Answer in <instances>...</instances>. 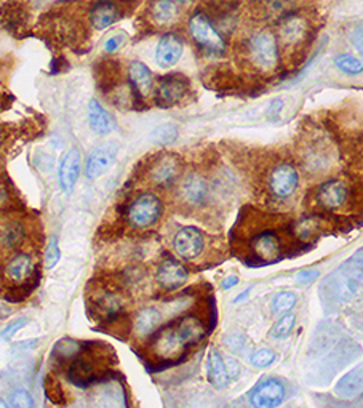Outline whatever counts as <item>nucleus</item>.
<instances>
[{"label":"nucleus","mask_w":363,"mask_h":408,"mask_svg":"<svg viewBox=\"0 0 363 408\" xmlns=\"http://www.w3.org/2000/svg\"><path fill=\"white\" fill-rule=\"evenodd\" d=\"M115 160V148L113 144H104L93 149L90 155H88L85 173L90 180H97V178L106 175L111 170Z\"/></svg>","instance_id":"obj_12"},{"label":"nucleus","mask_w":363,"mask_h":408,"mask_svg":"<svg viewBox=\"0 0 363 408\" xmlns=\"http://www.w3.org/2000/svg\"><path fill=\"white\" fill-rule=\"evenodd\" d=\"M189 32L200 47L208 50L211 53H222L226 48V42L218 32L215 24L204 12H197L189 20Z\"/></svg>","instance_id":"obj_3"},{"label":"nucleus","mask_w":363,"mask_h":408,"mask_svg":"<svg viewBox=\"0 0 363 408\" xmlns=\"http://www.w3.org/2000/svg\"><path fill=\"white\" fill-rule=\"evenodd\" d=\"M175 2H178V3H183V5H186V3H191L192 0H175Z\"/></svg>","instance_id":"obj_48"},{"label":"nucleus","mask_w":363,"mask_h":408,"mask_svg":"<svg viewBox=\"0 0 363 408\" xmlns=\"http://www.w3.org/2000/svg\"><path fill=\"white\" fill-rule=\"evenodd\" d=\"M61 260V250L58 245L57 237H52L48 242V247L45 251V267L47 269H53Z\"/></svg>","instance_id":"obj_35"},{"label":"nucleus","mask_w":363,"mask_h":408,"mask_svg":"<svg viewBox=\"0 0 363 408\" xmlns=\"http://www.w3.org/2000/svg\"><path fill=\"white\" fill-rule=\"evenodd\" d=\"M294 325H296V316L290 314V312H285V314L272 325L271 332H269L271 338H273V339H285L290 333L293 332Z\"/></svg>","instance_id":"obj_30"},{"label":"nucleus","mask_w":363,"mask_h":408,"mask_svg":"<svg viewBox=\"0 0 363 408\" xmlns=\"http://www.w3.org/2000/svg\"><path fill=\"white\" fill-rule=\"evenodd\" d=\"M299 184V175L293 165L280 164L272 170L269 186L272 194L278 199H288L296 192Z\"/></svg>","instance_id":"obj_8"},{"label":"nucleus","mask_w":363,"mask_h":408,"mask_svg":"<svg viewBox=\"0 0 363 408\" xmlns=\"http://www.w3.org/2000/svg\"><path fill=\"white\" fill-rule=\"evenodd\" d=\"M69 381L77 388H88L97 379V368L87 357H79L71 363L68 370Z\"/></svg>","instance_id":"obj_19"},{"label":"nucleus","mask_w":363,"mask_h":408,"mask_svg":"<svg viewBox=\"0 0 363 408\" xmlns=\"http://www.w3.org/2000/svg\"><path fill=\"white\" fill-rule=\"evenodd\" d=\"M117 18H119V10H117V5L111 2V0H101V2H98L93 7L90 15L92 26L99 31L114 24Z\"/></svg>","instance_id":"obj_21"},{"label":"nucleus","mask_w":363,"mask_h":408,"mask_svg":"<svg viewBox=\"0 0 363 408\" xmlns=\"http://www.w3.org/2000/svg\"><path fill=\"white\" fill-rule=\"evenodd\" d=\"M181 171V162L176 155H164L157 160V164L150 170V180H152L157 186H170L171 183L180 175Z\"/></svg>","instance_id":"obj_14"},{"label":"nucleus","mask_w":363,"mask_h":408,"mask_svg":"<svg viewBox=\"0 0 363 408\" xmlns=\"http://www.w3.org/2000/svg\"><path fill=\"white\" fill-rule=\"evenodd\" d=\"M363 389V365L357 367L350 373L341 379L336 386V391L343 395H355Z\"/></svg>","instance_id":"obj_28"},{"label":"nucleus","mask_w":363,"mask_h":408,"mask_svg":"<svg viewBox=\"0 0 363 408\" xmlns=\"http://www.w3.org/2000/svg\"><path fill=\"white\" fill-rule=\"evenodd\" d=\"M350 42H352V45H354L357 50H360V52H363V26L357 27V29L352 32Z\"/></svg>","instance_id":"obj_42"},{"label":"nucleus","mask_w":363,"mask_h":408,"mask_svg":"<svg viewBox=\"0 0 363 408\" xmlns=\"http://www.w3.org/2000/svg\"><path fill=\"white\" fill-rule=\"evenodd\" d=\"M189 272L176 260H165L157 269V282L162 288L176 290L187 282Z\"/></svg>","instance_id":"obj_13"},{"label":"nucleus","mask_w":363,"mask_h":408,"mask_svg":"<svg viewBox=\"0 0 363 408\" xmlns=\"http://www.w3.org/2000/svg\"><path fill=\"white\" fill-rule=\"evenodd\" d=\"M32 271H34V265H32L31 256L24 253H20L13 256L5 266V276L13 282H24L31 277Z\"/></svg>","instance_id":"obj_24"},{"label":"nucleus","mask_w":363,"mask_h":408,"mask_svg":"<svg viewBox=\"0 0 363 408\" xmlns=\"http://www.w3.org/2000/svg\"><path fill=\"white\" fill-rule=\"evenodd\" d=\"M80 165H82L80 150L77 148H71L68 153L64 154V157L59 164L58 181H59L61 191L66 192V194L72 192V189H74L77 180H79Z\"/></svg>","instance_id":"obj_10"},{"label":"nucleus","mask_w":363,"mask_h":408,"mask_svg":"<svg viewBox=\"0 0 363 408\" xmlns=\"http://www.w3.org/2000/svg\"><path fill=\"white\" fill-rule=\"evenodd\" d=\"M306 34V23L301 16H287L280 23V38L285 45L293 47L303 41Z\"/></svg>","instance_id":"obj_23"},{"label":"nucleus","mask_w":363,"mask_h":408,"mask_svg":"<svg viewBox=\"0 0 363 408\" xmlns=\"http://www.w3.org/2000/svg\"><path fill=\"white\" fill-rule=\"evenodd\" d=\"M349 197V188L343 180H328L315 192L317 204L325 210H338Z\"/></svg>","instance_id":"obj_9"},{"label":"nucleus","mask_w":363,"mask_h":408,"mask_svg":"<svg viewBox=\"0 0 363 408\" xmlns=\"http://www.w3.org/2000/svg\"><path fill=\"white\" fill-rule=\"evenodd\" d=\"M285 400V386L276 378L262 379L250 393V402L258 408H276Z\"/></svg>","instance_id":"obj_6"},{"label":"nucleus","mask_w":363,"mask_h":408,"mask_svg":"<svg viewBox=\"0 0 363 408\" xmlns=\"http://www.w3.org/2000/svg\"><path fill=\"white\" fill-rule=\"evenodd\" d=\"M251 293V287H248L247 290H243L242 293H240V296H237L236 300H234V304H239V303H242V301H245L248 298V295Z\"/></svg>","instance_id":"obj_47"},{"label":"nucleus","mask_w":363,"mask_h":408,"mask_svg":"<svg viewBox=\"0 0 363 408\" xmlns=\"http://www.w3.org/2000/svg\"><path fill=\"white\" fill-rule=\"evenodd\" d=\"M24 8L20 3H5L0 8V23L8 29L21 27V24L24 23Z\"/></svg>","instance_id":"obj_29"},{"label":"nucleus","mask_w":363,"mask_h":408,"mask_svg":"<svg viewBox=\"0 0 363 408\" xmlns=\"http://www.w3.org/2000/svg\"><path fill=\"white\" fill-rule=\"evenodd\" d=\"M93 309L98 312L99 317L106 318V321H113V318L119 316V312L122 311V303L115 295L104 293L99 296V298L94 300Z\"/></svg>","instance_id":"obj_26"},{"label":"nucleus","mask_w":363,"mask_h":408,"mask_svg":"<svg viewBox=\"0 0 363 408\" xmlns=\"http://www.w3.org/2000/svg\"><path fill=\"white\" fill-rule=\"evenodd\" d=\"M237 283H239V277L237 276H229V277L225 279V281H222L221 287L225 290H231L232 287H236Z\"/></svg>","instance_id":"obj_45"},{"label":"nucleus","mask_w":363,"mask_h":408,"mask_svg":"<svg viewBox=\"0 0 363 408\" xmlns=\"http://www.w3.org/2000/svg\"><path fill=\"white\" fill-rule=\"evenodd\" d=\"M320 276L318 269H301L294 274V281L298 283H311L314 282Z\"/></svg>","instance_id":"obj_39"},{"label":"nucleus","mask_w":363,"mask_h":408,"mask_svg":"<svg viewBox=\"0 0 363 408\" xmlns=\"http://www.w3.org/2000/svg\"><path fill=\"white\" fill-rule=\"evenodd\" d=\"M162 323V314L155 307H144L143 311L138 312L135 321V330L139 337H149Z\"/></svg>","instance_id":"obj_25"},{"label":"nucleus","mask_w":363,"mask_h":408,"mask_svg":"<svg viewBox=\"0 0 363 408\" xmlns=\"http://www.w3.org/2000/svg\"><path fill=\"white\" fill-rule=\"evenodd\" d=\"M178 138V128L173 124H164L155 127L150 133V139L157 144H170Z\"/></svg>","instance_id":"obj_32"},{"label":"nucleus","mask_w":363,"mask_h":408,"mask_svg":"<svg viewBox=\"0 0 363 408\" xmlns=\"http://www.w3.org/2000/svg\"><path fill=\"white\" fill-rule=\"evenodd\" d=\"M363 287V248L332 272L323 283L327 296L336 303H348Z\"/></svg>","instance_id":"obj_1"},{"label":"nucleus","mask_w":363,"mask_h":408,"mask_svg":"<svg viewBox=\"0 0 363 408\" xmlns=\"http://www.w3.org/2000/svg\"><path fill=\"white\" fill-rule=\"evenodd\" d=\"M227 346L232 352H237V354H245V349L248 348V343H247V339H245V337L236 333V335H231V337L227 338Z\"/></svg>","instance_id":"obj_37"},{"label":"nucleus","mask_w":363,"mask_h":408,"mask_svg":"<svg viewBox=\"0 0 363 408\" xmlns=\"http://www.w3.org/2000/svg\"><path fill=\"white\" fill-rule=\"evenodd\" d=\"M162 206L160 199L152 192H144L133 200L128 209V223L135 229H148L160 220Z\"/></svg>","instance_id":"obj_2"},{"label":"nucleus","mask_w":363,"mask_h":408,"mask_svg":"<svg viewBox=\"0 0 363 408\" xmlns=\"http://www.w3.org/2000/svg\"><path fill=\"white\" fill-rule=\"evenodd\" d=\"M173 328H175L178 338L181 339V343L186 346V348L187 346H194L200 343L205 337L204 323L194 316L180 318L176 323H173Z\"/></svg>","instance_id":"obj_16"},{"label":"nucleus","mask_w":363,"mask_h":408,"mask_svg":"<svg viewBox=\"0 0 363 408\" xmlns=\"http://www.w3.org/2000/svg\"><path fill=\"white\" fill-rule=\"evenodd\" d=\"M334 66L341 71L344 72V74L348 76H359L363 72V63L355 57H352V55H338L336 58H334Z\"/></svg>","instance_id":"obj_31"},{"label":"nucleus","mask_w":363,"mask_h":408,"mask_svg":"<svg viewBox=\"0 0 363 408\" xmlns=\"http://www.w3.org/2000/svg\"><path fill=\"white\" fill-rule=\"evenodd\" d=\"M315 231V223L312 220H303L299 221L298 227H296V234H298L299 239H309Z\"/></svg>","instance_id":"obj_40"},{"label":"nucleus","mask_w":363,"mask_h":408,"mask_svg":"<svg viewBox=\"0 0 363 408\" xmlns=\"http://www.w3.org/2000/svg\"><path fill=\"white\" fill-rule=\"evenodd\" d=\"M150 13L155 23L170 24L178 16V5L175 0H155Z\"/></svg>","instance_id":"obj_27"},{"label":"nucleus","mask_w":363,"mask_h":408,"mask_svg":"<svg viewBox=\"0 0 363 408\" xmlns=\"http://www.w3.org/2000/svg\"><path fill=\"white\" fill-rule=\"evenodd\" d=\"M276 360H277L276 352L267 348H261L250 356L251 365L256 368H267V367H271Z\"/></svg>","instance_id":"obj_34"},{"label":"nucleus","mask_w":363,"mask_h":408,"mask_svg":"<svg viewBox=\"0 0 363 408\" xmlns=\"http://www.w3.org/2000/svg\"><path fill=\"white\" fill-rule=\"evenodd\" d=\"M226 365H227V372H229V374H231V379H232V378H234V379L239 378V372H240L239 363H237L236 360H234V359H231V360H229V362L226 363Z\"/></svg>","instance_id":"obj_44"},{"label":"nucleus","mask_w":363,"mask_h":408,"mask_svg":"<svg viewBox=\"0 0 363 408\" xmlns=\"http://www.w3.org/2000/svg\"><path fill=\"white\" fill-rule=\"evenodd\" d=\"M128 79H130L133 90L136 92L138 97H148L150 90H152V72L141 61H133L130 64V68H128Z\"/></svg>","instance_id":"obj_18"},{"label":"nucleus","mask_w":363,"mask_h":408,"mask_svg":"<svg viewBox=\"0 0 363 408\" xmlns=\"http://www.w3.org/2000/svg\"><path fill=\"white\" fill-rule=\"evenodd\" d=\"M296 301H298V296L293 292H280L276 295V298L272 301V311L276 314H285V312H290L296 306Z\"/></svg>","instance_id":"obj_33"},{"label":"nucleus","mask_w":363,"mask_h":408,"mask_svg":"<svg viewBox=\"0 0 363 408\" xmlns=\"http://www.w3.org/2000/svg\"><path fill=\"white\" fill-rule=\"evenodd\" d=\"M27 325V321L26 318H20V321H15L10 323L8 327H5L2 330V333H0V339H3V341H8V339H12L13 335L18 332V330H21L23 327Z\"/></svg>","instance_id":"obj_38"},{"label":"nucleus","mask_w":363,"mask_h":408,"mask_svg":"<svg viewBox=\"0 0 363 408\" xmlns=\"http://www.w3.org/2000/svg\"><path fill=\"white\" fill-rule=\"evenodd\" d=\"M206 370H208V381L215 389H226L231 383V374L227 372V365L221 354L215 349L208 352L206 359Z\"/></svg>","instance_id":"obj_17"},{"label":"nucleus","mask_w":363,"mask_h":408,"mask_svg":"<svg viewBox=\"0 0 363 408\" xmlns=\"http://www.w3.org/2000/svg\"><path fill=\"white\" fill-rule=\"evenodd\" d=\"M282 108H283V103H282V99H276V101H272V103H271L269 114H272V115H277V114H278V111H280Z\"/></svg>","instance_id":"obj_46"},{"label":"nucleus","mask_w":363,"mask_h":408,"mask_svg":"<svg viewBox=\"0 0 363 408\" xmlns=\"http://www.w3.org/2000/svg\"><path fill=\"white\" fill-rule=\"evenodd\" d=\"M251 61L262 71H272L278 64L277 41L271 32H258L250 41Z\"/></svg>","instance_id":"obj_4"},{"label":"nucleus","mask_w":363,"mask_h":408,"mask_svg":"<svg viewBox=\"0 0 363 408\" xmlns=\"http://www.w3.org/2000/svg\"><path fill=\"white\" fill-rule=\"evenodd\" d=\"M204 234L197 227H183L173 239V248L183 260H195L204 251Z\"/></svg>","instance_id":"obj_7"},{"label":"nucleus","mask_w":363,"mask_h":408,"mask_svg":"<svg viewBox=\"0 0 363 408\" xmlns=\"http://www.w3.org/2000/svg\"><path fill=\"white\" fill-rule=\"evenodd\" d=\"M124 42H125V36L124 34H115L113 37H109L108 41H106V43H104L106 52H108V53L117 52V50L124 45Z\"/></svg>","instance_id":"obj_41"},{"label":"nucleus","mask_w":363,"mask_h":408,"mask_svg":"<svg viewBox=\"0 0 363 408\" xmlns=\"http://www.w3.org/2000/svg\"><path fill=\"white\" fill-rule=\"evenodd\" d=\"M189 92V80L181 74L164 76L155 87V103L170 108L181 101Z\"/></svg>","instance_id":"obj_5"},{"label":"nucleus","mask_w":363,"mask_h":408,"mask_svg":"<svg viewBox=\"0 0 363 408\" xmlns=\"http://www.w3.org/2000/svg\"><path fill=\"white\" fill-rule=\"evenodd\" d=\"M23 237H24V231L20 225H12L7 229V232H5V242H7L8 245H12V247L20 245Z\"/></svg>","instance_id":"obj_36"},{"label":"nucleus","mask_w":363,"mask_h":408,"mask_svg":"<svg viewBox=\"0 0 363 408\" xmlns=\"http://www.w3.org/2000/svg\"><path fill=\"white\" fill-rule=\"evenodd\" d=\"M88 124H90L92 130L97 135H109L111 132H114L115 122L108 111H106L101 103H98L97 99H93L88 104Z\"/></svg>","instance_id":"obj_20"},{"label":"nucleus","mask_w":363,"mask_h":408,"mask_svg":"<svg viewBox=\"0 0 363 408\" xmlns=\"http://www.w3.org/2000/svg\"><path fill=\"white\" fill-rule=\"evenodd\" d=\"M10 205V194H8V189L5 188V184L0 181V211L8 209Z\"/></svg>","instance_id":"obj_43"},{"label":"nucleus","mask_w":363,"mask_h":408,"mask_svg":"<svg viewBox=\"0 0 363 408\" xmlns=\"http://www.w3.org/2000/svg\"><path fill=\"white\" fill-rule=\"evenodd\" d=\"M183 50H184V42L183 38L178 34H169L162 36L157 45V52H155V61L160 68H171L175 66L178 61L183 57Z\"/></svg>","instance_id":"obj_11"},{"label":"nucleus","mask_w":363,"mask_h":408,"mask_svg":"<svg viewBox=\"0 0 363 408\" xmlns=\"http://www.w3.org/2000/svg\"><path fill=\"white\" fill-rule=\"evenodd\" d=\"M250 245L256 258H259L262 262L273 261L280 256V240H278V237L273 232L266 231L258 234V236L251 240Z\"/></svg>","instance_id":"obj_15"},{"label":"nucleus","mask_w":363,"mask_h":408,"mask_svg":"<svg viewBox=\"0 0 363 408\" xmlns=\"http://www.w3.org/2000/svg\"><path fill=\"white\" fill-rule=\"evenodd\" d=\"M181 194L187 204L200 205L205 202L206 195H208V186L202 176L189 175L183 183Z\"/></svg>","instance_id":"obj_22"}]
</instances>
